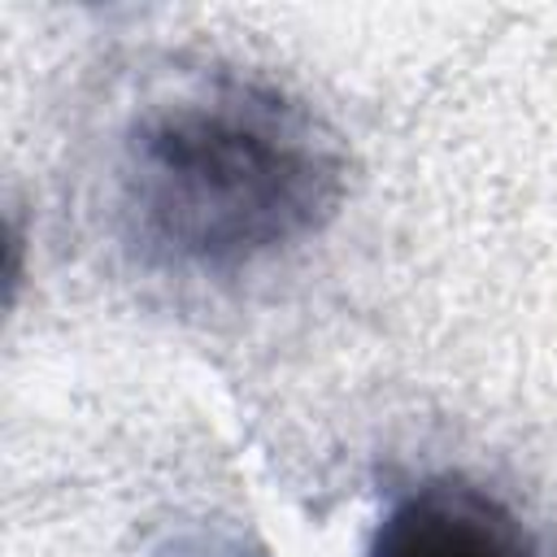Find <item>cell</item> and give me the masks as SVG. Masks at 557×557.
I'll use <instances>...</instances> for the list:
<instances>
[{
	"label": "cell",
	"instance_id": "7a4b0ae2",
	"mask_svg": "<svg viewBox=\"0 0 557 557\" xmlns=\"http://www.w3.org/2000/svg\"><path fill=\"white\" fill-rule=\"evenodd\" d=\"M361 557H548V548L483 483L431 474L379 513Z\"/></svg>",
	"mask_w": 557,
	"mask_h": 557
},
{
	"label": "cell",
	"instance_id": "6da1fadb",
	"mask_svg": "<svg viewBox=\"0 0 557 557\" xmlns=\"http://www.w3.org/2000/svg\"><path fill=\"white\" fill-rule=\"evenodd\" d=\"M344 196L335 135L283 87L209 74L122 135L117 222L152 270L231 278L318 235Z\"/></svg>",
	"mask_w": 557,
	"mask_h": 557
}]
</instances>
